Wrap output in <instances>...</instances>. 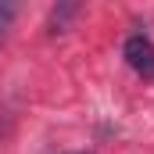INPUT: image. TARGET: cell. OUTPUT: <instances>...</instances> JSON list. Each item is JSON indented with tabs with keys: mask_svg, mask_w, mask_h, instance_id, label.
<instances>
[{
	"mask_svg": "<svg viewBox=\"0 0 154 154\" xmlns=\"http://www.w3.org/2000/svg\"><path fill=\"white\" fill-rule=\"evenodd\" d=\"M122 57H125V65H129L140 79L154 82V43H151V36L133 32V36L122 43Z\"/></svg>",
	"mask_w": 154,
	"mask_h": 154,
	"instance_id": "6da1fadb",
	"label": "cell"
},
{
	"mask_svg": "<svg viewBox=\"0 0 154 154\" xmlns=\"http://www.w3.org/2000/svg\"><path fill=\"white\" fill-rule=\"evenodd\" d=\"M14 18H18V4H7V0H0V50H4V43H7V32H11Z\"/></svg>",
	"mask_w": 154,
	"mask_h": 154,
	"instance_id": "3957f363",
	"label": "cell"
},
{
	"mask_svg": "<svg viewBox=\"0 0 154 154\" xmlns=\"http://www.w3.org/2000/svg\"><path fill=\"white\" fill-rule=\"evenodd\" d=\"M75 14H79V4H57V7L50 11V32H54V36L65 32V25H68Z\"/></svg>",
	"mask_w": 154,
	"mask_h": 154,
	"instance_id": "7a4b0ae2",
	"label": "cell"
},
{
	"mask_svg": "<svg viewBox=\"0 0 154 154\" xmlns=\"http://www.w3.org/2000/svg\"><path fill=\"white\" fill-rule=\"evenodd\" d=\"M72 154H90V151H72Z\"/></svg>",
	"mask_w": 154,
	"mask_h": 154,
	"instance_id": "277c9868",
	"label": "cell"
}]
</instances>
